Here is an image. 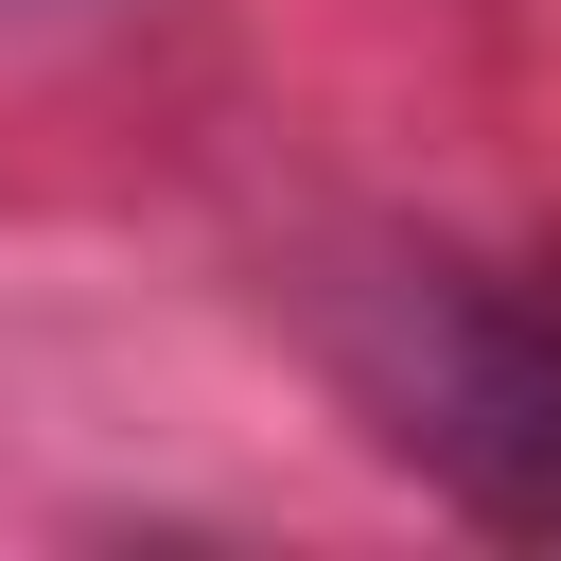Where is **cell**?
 <instances>
[{
  "label": "cell",
  "mask_w": 561,
  "mask_h": 561,
  "mask_svg": "<svg viewBox=\"0 0 561 561\" xmlns=\"http://www.w3.org/2000/svg\"><path fill=\"white\" fill-rule=\"evenodd\" d=\"M368 438L403 473H438L456 508L561 543V298L543 280H473V263H403L351 333Z\"/></svg>",
  "instance_id": "6da1fadb"
}]
</instances>
